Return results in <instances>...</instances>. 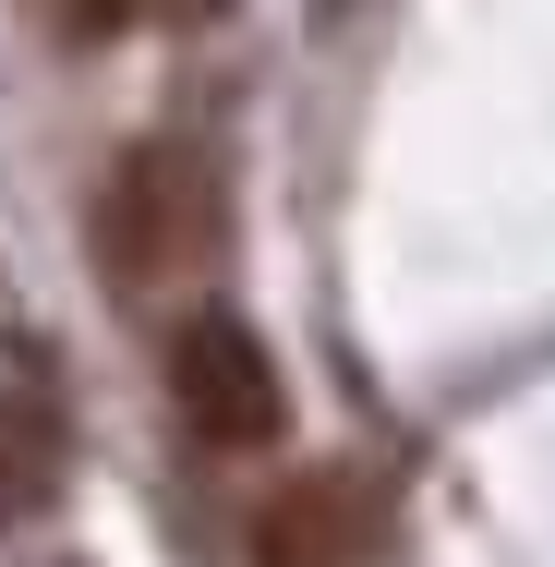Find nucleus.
I'll return each mask as SVG.
<instances>
[{
  "mask_svg": "<svg viewBox=\"0 0 555 567\" xmlns=\"http://www.w3.org/2000/svg\"><path fill=\"white\" fill-rule=\"evenodd\" d=\"M218 241V206H206V169L194 157H169V145H133L110 182V206H97V266H110V290H157L169 266H194Z\"/></svg>",
  "mask_w": 555,
  "mask_h": 567,
  "instance_id": "f257e3e1",
  "label": "nucleus"
},
{
  "mask_svg": "<svg viewBox=\"0 0 555 567\" xmlns=\"http://www.w3.org/2000/svg\"><path fill=\"white\" fill-rule=\"evenodd\" d=\"M169 399H182V423L206 447H278V423H290V386H278V362H266V339L241 315H194L182 327Z\"/></svg>",
  "mask_w": 555,
  "mask_h": 567,
  "instance_id": "f03ea898",
  "label": "nucleus"
},
{
  "mask_svg": "<svg viewBox=\"0 0 555 567\" xmlns=\"http://www.w3.org/2000/svg\"><path fill=\"white\" fill-rule=\"evenodd\" d=\"M254 567H362V483L350 471H290L254 519Z\"/></svg>",
  "mask_w": 555,
  "mask_h": 567,
  "instance_id": "7ed1b4c3",
  "label": "nucleus"
},
{
  "mask_svg": "<svg viewBox=\"0 0 555 567\" xmlns=\"http://www.w3.org/2000/svg\"><path fill=\"white\" fill-rule=\"evenodd\" d=\"M61 12H73V37H110V24L133 12V0H61Z\"/></svg>",
  "mask_w": 555,
  "mask_h": 567,
  "instance_id": "39448f33",
  "label": "nucleus"
},
{
  "mask_svg": "<svg viewBox=\"0 0 555 567\" xmlns=\"http://www.w3.org/2000/svg\"><path fill=\"white\" fill-rule=\"evenodd\" d=\"M182 12H229V0H182Z\"/></svg>",
  "mask_w": 555,
  "mask_h": 567,
  "instance_id": "423d86ee",
  "label": "nucleus"
},
{
  "mask_svg": "<svg viewBox=\"0 0 555 567\" xmlns=\"http://www.w3.org/2000/svg\"><path fill=\"white\" fill-rule=\"evenodd\" d=\"M49 471H61V423H49L37 386H12V399H0V507H37Z\"/></svg>",
  "mask_w": 555,
  "mask_h": 567,
  "instance_id": "20e7f679",
  "label": "nucleus"
}]
</instances>
